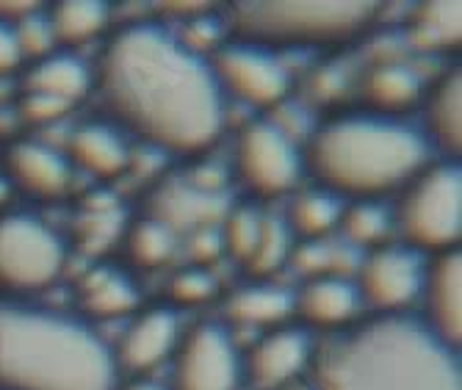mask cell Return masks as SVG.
<instances>
[{
  "mask_svg": "<svg viewBox=\"0 0 462 390\" xmlns=\"http://www.w3.org/2000/svg\"><path fill=\"white\" fill-rule=\"evenodd\" d=\"M97 89L122 134L175 153H205L222 136L225 92L205 56L158 23L114 31L97 64Z\"/></svg>",
  "mask_w": 462,
  "mask_h": 390,
  "instance_id": "cell-1",
  "label": "cell"
},
{
  "mask_svg": "<svg viewBox=\"0 0 462 390\" xmlns=\"http://www.w3.org/2000/svg\"><path fill=\"white\" fill-rule=\"evenodd\" d=\"M310 366L316 390H462L457 349L415 313L360 319Z\"/></svg>",
  "mask_w": 462,
  "mask_h": 390,
  "instance_id": "cell-2",
  "label": "cell"
},
{
  "mask_svg": "<svg viewBox=\"0 0 462 390\" xmlns=\"http://www.w3.org/2000/svg\"><path fill=\"white\" fill-rule=\"evenodd\" d=\"M430 155L432 147L418 127L365 108L324 119L302 147L305 172L316 186L344 202L399 194Z\"/></svg>",
  "mask_w": 462,
  "mask_h": 390,
  "instance_id": "cell-3",
  "label": "cell"
},
{
  "mask_svg": "<svg viewBox=\"0 0 462 390\" xmlns=\"http://www.w3.org/2000/svg\"><path fill=\"white\" fill-rule=\"evenodd\" d=\"M111 346L75 316L0 302V390H116Z\"/></svg>",
  "mask_w": 462,
  "mask_h": 390,
  "instance_id": "cell-4",
  "label": "cell"
},
{
  "mask_svg": "<svg viewBox=\"0 0 462 390\" xmlns=\"http://www.w3.org/2000/svg\"><path fill=\"white\" fill-rule=\"evenodd\" d=\"M383 4L335 0V4H282V0H238L227 23L238 42L274 53V48H332L365 33Z\"/></svg>",
  "mask_w": 462,
  "mask_h": 390,
  "instance_id": "cell-5",
  "label": "cell"
},
{
  "mask_svg": "<svg viewBox=\"0 0 462 390\" xmlns=\"http://www.w3.org/2000/svg\"><path fill=\"white\" fill-rule=\"evenodd\" d=\"M393 230L415 252H451L462 236V172L457 161H430L399 191Z\"/></svg>",
  "mask_w": 462,
  "mask_h": 390,
  "instance_id": "cell-6",
  "label": "cell"
},
{
  "mask_svg": "<svg viewBox=\"0 0 462 390\" xmlns=\"http://www.w3.org/2000/svg\"><path fill=\"white\" fill-rule=\"evenodd\" d=\"M67 264L61 236L33 213L0 216V288L31 293L53 285Z\"/></svg>",
  "mask_w": 462,
  "mask_h": 390,
  "instance_id": "cell-7",
  "label": "cell"
},
{
  "mask_svg": "<svg viewBox=\"0 0 462 390\" xmlns=\"http://www.w3.org/2000/svg\"><path fill=\"white\" fill-rule=\"evenodd\" d=\"M236 175L249 194L261 200L282 197L305 175L302 150L277 122H249L236 144Z\"/></svg>",
  "mask_w": 462,
  "mask_h": 390,
  "instance_id": "cell-8",
  "label": "cell"
},
{
  "mask_svg": "<svg viewBox=\"0 0 462 390\" xmlns=\"http://www.w3.org/2000/svg\"><path fill=\"white\" fill-rule=\"evenodd\" d=\"M357 293L363 308L374 316H399L410 313L421 302L427 264L421 252L404 244H383L368 249L357 269Z\"/></svg>",
  "mask_w": 462,
  "mask_h": 390,
  "instance_id": "cell-9",
  "label": "cell"
},
{
  "mask_svg": "<svg viewBox=\"0 0 462 390\" xmlns=\"http://www.w3.org/2000/svg\"><path fill=\"white\" fill-rule=\"evenodd\" d=\"M241 355L227 327L202 321L180 335L172 355V390H238Z\"/></svg>",
  "mask_w": 462,
  "mask_h": 390,
  "instance_id": "cell-10",
  "label": "cell"
},
{
  "mask_svg": "<svg viewBox=\"0 0 462 390\" xmlns=\"http://www.w3.org/2000/svg\"><path fill=\"white\" fill-rule=\"evenodd\" d=\"M211 70L222 92L255 108H277L291 92V75L282 61L258 45L230 39L214 51Z\"/></svg>",
  "mask_w": 462,
  "mask_h": 390,
  "instance_id": "cell-11",
  "label": "cell"
},
{
  "mask_svg": "<svg viewBox=\"0 0 462 390\" xmlns=\"http://www.w3.org/2000/svg\"><path fill=\"white\" fill-rule=\"evenodd\" d=\"M316 355L313 338L305 327H274L266 330L252 346L244 366V376L258 390H280L291 379L302 376Z\"/></svg>",
  "mask_w": 462,
  "mask_h": 390,
  "instance_id": "cell-12",
  "label": "cell"
},
{
  "mask_svg": "<svg viewBox=\"0 0 462 390\" xmlns=\"http://www.w3.org/2000/svg\"><path fill=\"white\" fill-rule=\"evenodd\" d=\"M4 178L36 200H59L69 191L72 163L61 150L36 139H17L4 153Z\"/></svg>",
  "mask_w": 462,
  "mask_h": 390,
  "instance_id": "cell-13",
  "label": "cell"
},
{
  "mask_svg": "<svg viewBox=\"0 0 462 390\" xmlns=\"http://www.w3.org/2000/svg\"><path fill=\"white\" fill-rule=\"evenodd\" d=\"M180 335V319L172 308L155 305L136 313V319L125 330L119 346L114 349L116 368H125L131 374H150L161 363L172 360Z\"/></svg>",
  "mask_w": 462,
  "mask_h": 390,
  "instance_id": "cell-14",
  "label": "cell"
},
{
  "mask_svg": "<svg viewBox=\"0 0 462 390\" xmlns=\"http://www.w3.org/2000/svg\"><path fill=\"white\" fill-rule=\"evenodd\" d=\"M421 321L451 349H459L462 338V255L459 249L432 255L427 264Z\"/></svg>",
  "mask_w": 462,
  "mask_h": 390,
  "instance_id": "cell-15",
  "label": "cell"
},
{
  "mask_svg": "<svg viewBox=\"0 0 462 390\" xmlns=\"http://www.w3.org/2000/svg\"><path fill=\"white\" fill-rule=\"evenodd\" d=\"M225 213L227 200L222 194L202 191L191 181H170L152 194L147 216H152L178 236L180 230H211L217 222L225 219Z\"/></svg>",
  "mask_w": 462,
  "mask_h": 390,
  "instance_id": "cell-16",
  "label": "cell"
},
{
  "mask_svg": "<svg viewBox=\"0 0 462 390\" xmlns=\"http://www.w3.org/2000/svg\"><path fill=\"white\" fill-rule=\"evenodd\" d=\"M360 311L357 285L341 274L310 277L300 293H293V313L316 330H346L360 321Z\"/></svg>",
  "mask_w": 462,
  "mask_h": 390,
  "instance_id": "cell-17",
  "label": "cell"
},
{
  "mask_svg": "<svg viewBox=\"0 0 462 390\" xmlns=\"http://www.w3.org/2000/svg\"><path fill=\"white\" fill-rule=\"evenodd\" d=\"M67 161L72 169L87 172L92 178H116L131 166V147L119 127L106 122H87L75 127L67 144Z\"/></svg>",
  "mask_w": 462,
  "mask_h": 390,
  "instance_id": "cell-18",
  "label": "cell"
},
{
  "mask_svg": "<svg viewBox=\"0 0 462 390\" xmlns=\"http://www.w3.org/2000/svg\"><path fill=\"white\" fill-rule=\"evenodd\" d=\"M424 122L421 134L430 147L440 150L448 161L459 158L462 147V75L459 70H446L424 92Z\"/></svg>",
  "mask_w": 462,
  "mask_h": 390,
  "instance_id": "cell-19",
  "label": "cell"
},
{
  "mask_svg": "<svg viewBox=\"0 0 462 390\" xmlns=\"http://www.w3.org/2000/svg\"><path fill=\"white\" fill-rule=\"evenodd\" d=\"M360 95L365 103V111L383 114V116H399L421 103L424 83L412 67L404 61H383L371 67L363 75Z\"/></svg>",
  "mask_w": 462,
  "mask_h": 390,
  "instance_id": "cell-20",
  "label": "cell"
},
{
  "mask_svg": "<svg viewBox=\"0 0 462 390\" xmlns=\"http://www.w3.org/2000/svg\"><path fill=\"white\" fill-rule=\"evenodd\" d=\"M92 86H95V75L87 64L72 53L53 51L51 56L39 59L28 70V75L23 80V92L51 98V100H59L67 108H72L75 103H80L92 92Z\"/></svg>",
  "mask_w": 462,
  "mask_h": 390,
  "instance_id": "cell-21",
  "label": "cell"
},
{
  "mask_svg": "<svg viewBox=\"0 0 462 390\" xmlns=\"http://www.w3.org/2000/svg\"><path fill=\"white\" fill-rule=\"evenodd\" d=\"M225 316L238 327H261L274 330L293 316V293L288 288L272 285L266 280H255L236 288L225 299Z\"/></svg>",
  "mask_w": 462,
  "mask_h": 390,
  "instance_id": "cell-22",
  "label": "cell"
},
{
  "mask_svg": "<svg viewBox=\"0 0 462 390\" xmlns=\"http://www.w3.org/2000/svg\"><path fill=\"white\" fill-rule=\"evenodd\" d=\"M80 308L92 319H119L139 308V291L119 269L97 266L80 280Z\"/></svg>",
  "mask_w": 462,
  "mask_h": 390,
  "instance_id": "cell-23",
  "label": "cell"
},
{
  "mask_svg": "<svg viewBox=\"0 0 462 390\" xmlns=\"http://www.w3.org/2000/svg\"><path fill=\"white\" fill-rule=\"evenodd\" d=\"M346 202L324 189H305L291 200L288 219H282L293 238L302 241H324L341 225Z\"/></svg>",
  "mask_w": 462,
  "mask_h": 390,
  "instance_id": "cell-24",
  "label": "cell"
},
{
  "mask_svg": "<svg viewBox=\"0 0 462 390\" xmlns=\"http://www.w3.org/2000/svg\"><path fill=\"white\" fill-rule=\"evenodd\" d=\"M462 39V9L454 0L421 4L410 20V42L424 53H451Z\"/></svg>",
  "mask_w": 462,
  "mask_h": 390,
  "instance_id": "cell-25",
  "label": "cell"
},
{
  "mask_svg": "<svg viewBox=\"0 0 462 390\" xmlns=\"http://www.w3.org/2000/svg\"><path fill=\"white\" fill-rule=\"evenodd\" d=\"M111 9L103 0H61L48 14L56 45H87L106 31Z\"/></svg>",
  "mask_w": 462,
  "mask_h": 390,
  "instance_id": "cell-26",
  "label": "cell"
},
{
  "mask_svg": "<svg viewBox=\"0 0 462 390\" xmlns=\"http://www.w3.org/2000/svg\"><path fill=\"white\" fill-rule=\"evenodd\" d=\"M346 238L360 249H376L393 230V213L380 200H357L344 208L341 225Z\"/></svg>",
  "mask_w": 462,
  "mask_h": 390,
  "instance_id": "cell-27",
  "label": "cell"
},
{
  "mask_svg": "<svg viewBox=\"0 0 462 390\" xmlns=\"http://www.w3.org/2000/svg\"><path fill=\"white\" fill-rule=\"evenodd\" d=\"M178 236L152 216L139 219L128 233V255L139 269H158L175 255Z\"/></svg>",
  "mask_w": 462,
  "mask_h": 390,
  "instance_id": "cell-28",
  "label": "cell"
},
{
  "mask_svg": "<svg viewBox=\"0 0 462 390\" xmlns=\"http://www.w3.org/2000/svg\"><path fill=\"white\" fill-rule=\"evenodd\" d=\"M291 249H293V236H291L288 225L282 219H274V216H263L255 252H252V257L246 260L249 274L258 280H266L291 257Z\"/></svg>",
  "mask_w": 462,
  "mask_h": 390,
  "instance_id": "cell-29",
  "label": "cell"
},
{
  "mask_svg": "<svg viewBox=\"0 0 462 390\" xmlns=\"http://www.w3.org/2000/svg\"><path fill=\"white\" fill-rule=\"evenodd\" d=\"M222 249L230 252V257H236L241 266H246V260L255 252L258 236H261V225H263V213H258L252 205H238V208H227L225 219H222Z\"/></svg>",
  "mask_w": 462,
  "mask_h": 390,
  "instance_id": "cell-30",
  "label": "cell"
},
{
  "mask_svg": "<svg viewBox=\"0 0 462 390\" xmlns=\"http://www.w3.org/2000/svg\"><path fill=\"white\" fill-rule=\"evenodd\" d=\"M14 31H17V42H20V51H23V59H45L53 53V31H51V23L48 17H23V20H14Z\"/></svg>",
  "mask_w": 462,
  "mask_h": 390,
  "instance_id": "cell-31",
  "label": "cell"
},
{
  "mask_svg": "<svg viewBox=\"0 0 462 390\" xmlns=\"http://www.w3.org/2000/svg\"><path fill=\"white\" fill-rule=\"evenodd\" d=\"M217 291V283L211 277V272L208 269H183L175 274L172 285H170V293L172 299L178 302V305H202L205 299H211Z\"/></svg>",
  "mask_w": 462,
  "mask_h": 390,
  "instance_id": "cell-32",
  "label": "cell"
},
{
  "mask_svg": "<svg viewBox=\"0 0 462 390\" xmlns=\"http://www.w3.org/2000/svg\"><path fill=\"white\" fill-rule=\"evenodd\" d=\"M69 108L59 100H51V98H42V95H31V92H23V100H20V114L28 119V122H53L59 119L61 114H67Z\"/></svg>",
  "mask_w": 462,
  "mask_h": 390,
  "instance_id": "cell-33",
  "label": "cell"
},
{
  "mask_svg": "<svg viewBox=\"0 0 462 390\" xmlns=\"http://www.w3.org/2000/svg\"><path fill=\"white\" fill-rule=\"evenodd\" d=\"M20 64H23V51H20V42H17L14 23L0 17V78L14 72Z\"/></svg>",
  "mask_w": 462,
  "mask_h": 390,
  "instance_id": "cell-34",
  "label": "cell"
},
{
  "mask_svg": "<svg viewBox=\"0 0 462 390\" xmlns=\"http://www.w3.org/2000/svg\"><path fill=\"white\" fill-rule=\"evenodd\" d=\"M122 390H166V387H161V385L152 382V379H134L131 385H125Z\"/></svg>",
  "mask_w": 462,
  "mask_h": 390,
  "instance_id": "cell-35",
  "label": "cell"
},
{
  "mask_svg": "<svg viewBox=\"0 0 462 390\" xmlns=\"http://www.w3.org/2000/svg\"><path fill=\"white\" fill-rule=\"evenodd\" d=\"M9 191H12L9 181H6V178H0V202H4V200L9 197Z\"/></svg>",
  "mask_w": 462,
  "mask_h": 390,
  "instance_id": "cell-36",
  "label": "cell"
}]
</instances>
